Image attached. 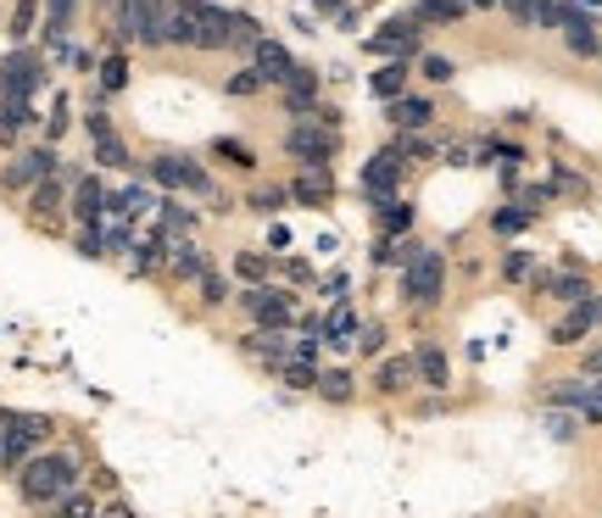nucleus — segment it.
I'll return each mask as SVG.
<instances>
[{"label":"nucleus","mask_w":602,"mask_h":518,"mask_svg":"<svg viewBox=\"0 0 602 518\" xmlns=\"http://www.w3.org/2000/svg\"><path fill=\"white\" fill-rule=\"evenodd\" d=\"M402 296H407V307H441V296H446V257H441V251L413 246V251H407V279H402Z\"/></svg>","instance_id":"2"},{"label":"nucleus","mask_w":602,"mask_h":518,"mask_svg":"<svg viewBox=\"0 0 602 518\" xmlns=\"http://www.w3.org/2000/svg\"><path fill=\"white\" fill-rule=\"evenodd\" d=\"M574 424H580V412H546V429H552L557 440H569V435H574Z\"/></svg>","instance_id":"45"},{"label":"nucleus","mask_w":602,"mask_h":518,"mask_svg":"<svg viewBox=\"0 0 602 518\" xmlns=\"http://www.w3.org/2000/svg\"><path fill=\"white\" fill-rule=\"evenodd\" d=\"M413 46H418V29H413V18H391V23H385V29L368 40V51H374V57H407Z\"/></svg>","instance_id":"17"},{"label":"nucleus","mask_w":602,"mask_h":518,"mask_svg":"<svg viewBox=\"0 0 602 518\" xmlns=\"http://www.w3.org/2000/svg\"><path fill=\"white\" fill-rule=\"evenodd\" d=\"M85 129H90V140H96V162H101V168H118V173L135 168V162H129V146L118 140V129H112V118H107L101 107L85 118Z\"/></svg>","instance_id":"12"},{"label":"nucleus","mask_w":602,"mask_h":518,"mask_svg":"<svg viewBox=\"0 0 602 518\" xmlns=\"http://www.w3.org/2000/svg\"><path fill=\"white\" fill-rule=\"evenodd\" d=\"M535 290H546L552 301H563V307H569V301H580L591 285H585V273L569 262V273H541V279H535Z\"/></svg>","instance_id":"23"},{"label":"nucleus","mask_w":602,"mask_h":518,"mask_svg":"<svg viewBox=\"0 0 602 518\" xmlns=\"http://www.w3.org/2000/svg\"><path fill=\"white\" fill-rule=\"evenodd\" d=\"M402 168H407V162H402V151H396V146H385V151H374V157H368V168H363V190H368V201H374V207L396 196Z\"/></svg>","instance_id":"11"},{"label":"nucleus","mask_w":602,"mask_h":518,"mask_svg":"<svg viewBox=\"0 0 602 518\" xmlns=\"http://www.w3.org/2000/svg\"><path fill=\"white\" fill-rule=\"evenodd\" d=\"M530 273H535V257H530V251H507V257H502V279L519 285V279H530Z\"/></svg>","instance_id":"37"},{"label":"nucleus","mask_w":602,"mask_h":518,"mask_svg":"<svg viewBox=\"0 0 602 518\" xmlns=\"http://www.w3.org/2000/svg\"><path fill=\"white\" fill-rule=\"evenodd\" d=\"M530 218H535V207H502V212L491 218V229H496V235H519Z\"/></svg>","instance_id":"35"},{"label":"nucleus","mask_w":602,"mask_h":518,"mask_svg":"<svg viewBox=\"0 0 602 518\" xmlns=\"http://www.w3.org/2000/svg\"><path fill=\"white\" fill-rule=\"evenodd\" d=\"M129 84V62L124 57H107L101 62V90H124Z\"/></svg>","instance_id":"39"},{"label":"nucleus","mask_w":602,"mask_h":518,"mask_svg":"<svg viewBox=\"0 0 602 518\" xmlns=\"http://www.w3.org/2000/svg\"><path fill=\"white\" fill-rule=\"evenodd\" d=\"M157 207H162L157 229H162L168 240H174V235H190V229H196V212H190V207H179V201H157Z\"/></svg>","instance_id":"30"},{"label":"nucleus","mask_w":602,"mask_h":518,"mask_svg":"<svg viewBox=\"0 0 602 518\" xmlns=\"http://www.w3.org/2000/svg\"><path fill=\"white\" fill-rule=\"evenodd\" d=\"M285 201H290V190H257V196H246L251 212H279Z\"/></svg>","instance_id":"41"},{"label":"nucleus","mask_w":602,"mask_h":518,"mask_svg":"<svg viewBox=\"0 0 602 518\" xmlns=\"http://www.w3.org/2000/svg\"><path fill=\"white\" fill-rule=\"evenodd\" d=\"M318 335H324V340H329V346H346V340H352V335H357V318H352V312H346V301H341V307H335V312H329V323H324V329H318Z\"/></svg>","instance_id":"31"},{"label":"nucleus","mask_w":602,"mask_h":518,"mask_svg":"<svg viewBox=\"0 0 602 518\" xmlns=\"http://www.w3.org/2000/svg\"><path fill=\"white\" fill-rule=\"evenodd\" d=\"M335 151H341V135H335V129H324L313 112H307V118L285 135V157H290V162H302V168H329V162H335Z\"/></svg>","instance_id":"3"},{"label":"nucleus","mask_w":602,"mask_h":518,"mask_svg":"<svg viewBox=\"0 0 602 518\" xmlns=\"http://www.w3.org/2000/svg\"><path fill=\"white\" fill-rule=\"evenodd\" d=\"M502 7H507V12L519 18V23H530V0H502Z\"/></svg>","instance_id":"49"},{"label":"nucleus","mask_w":602,"mask_h":518,"mask_svg":"<svg viewBox=\"0 0 602 518\" xmlns=\"http://www.w3.org/2000/svg\"><path fill=\"white\" fill-rule=\"evenodd\" d=\"M396 151H402V157H435V146H430V140H418L413 129H407V140H402Z\"/></svg>","instance_id":"46"},{"label":"nucleus","mask_w":602,"mask_h":518,"mask_svg":"<svg viewBox=\"0 0 602 518\" xmlns=\"http://www.w3.org/2000/svg\"><path fill=\"white\" fill-rule=\"evenodd\" d=\"M151 185H162V190H190V196H201V201H218V185H213V173H207L201 162L179 157V151H168V157H151Z\"/></svg>","instance_id":"4"},{"label":"nucleus","mask_w":602,"mask_h":518,"mask_svg":"<svg viewBox=\"0 0 602 518\" xmlns=\"http://www.w3.org/2000/svg\"><path fill=\"white\" fill-rule=\"evenodd\" d=\"M246 51H251V68H257V79H263V84H285V73L296 68V57H290L279 40H268V34H257Z\"/></svg>","instance_id":"13"},{"label":"nucleus","mask_w":602,"mask_h":518,"mask_svg":"<svg viewBox=\"0 0 602 518\" xmlns=\"http://www.w3.org/2000/svg\"><path fill=\"white\" fill-rule=\"evenodd\" d=\"M34 23H40V0H18V12H12V40L23 46V40L34 34Z\"/></svg>","instance_id":"34"},{"label":"nucleus","mask_w":602,"mask_h":518,"mask_svg":"<svg viewBox=\"0 0 602 518\" xmlns=\"http://www.w3.org/2000/svg\"><path fill=\"white\" fill-rule=\"evenodd\" d=\"M413 379H418V362L413 357H379V368H374V390L379 396H407Z\"/></svg>","instance_id":"16"},{"label":"nucleus","mask_w":602,"mask_h":518,"mask_svg":"<svg viewBox=\"0 0 602 518\" xmlns=\"http://www.w3.org/2000/svg\"><path fill=\"white\" fill-rule=\"evenodd\" d=\"M346 290H352L346 273H329V279H324V296H329V301H346Z\"/></svg>","instance_id":"47"},{"label":"nucleus","mask_w":602,"mask_h":518,"mask_svg":"<svg viewBox=\"0 0 602 518\" xmlns=\"http://www.w3.org/2000/svg\"><path fill=\"white\" fill-rule=\"evenodd\" d=\"M279 90H285V107H290L296 118H307V112L318 107V73H313V68H290Z\"/></svg>","instance_id":"19"},{"label":"nucleus","mask_w":602,"mask_h":518,"mask_svg":"<svg viewBox=\"0 0 602 518\" xmlns=\"http://www.w3.org/2000/svg\"><path fill=\"white\" fill-rule=\"evenodd\" d=\"M46 12H51V18H46V40H51V46H62V40H68V29H73L79 0H46Z\"/></svg>","instance_id":"26"},{"label":"nucleus","mask_w":602,"mask_h":518,"mask_svg":"<svg viewBox=\"0 0 602 518\" xmlns=\"http://www.w3.org/2000/svg\"><path fill=\"white\" fill-rule=\"evenodd\" d=\"M0 435H7V412H0Z\"/></svg>","instance_id":"53"},{"label":"nucleus","mask_w":602,"mask_h":518,"mask_svg":"<svg viewBox=\"0 0 602 518\" xmlns=\"http://www.w3.org/2000/svg\"><path fill=\"white\" fill-rule=\"evenodd\" d=\"M418 73H424L430 84H452V79H457V68H452L446 57H424V62H418Z\"/></svg>","instance_id":"38"},{"label":"nucleus","mask_w":602,"mask_h":518,"mask_svg":"<svg viewBox=\"0 0 602 518\" xmlns=\"http://www.w3.org/2000/svg\"><path fill=\"white\" fill-rule=\"evenodd\" d=\"M112 40L118 46H157V23H151V0H112Z\"/></svg>","instance_id":"6"},{"label":"nucleus","mask_w":602,"mask_h":518,"mask_svg":"<svg viewBox=\"0 0 602 518\" xmlns=\"http://www.w3.org/2000/svg\"><path fill=\"white\" fill-rule=\"evenodd\" d=\"M240 346H246V357H257V362H268V368H279L285 357H290V340H285V329H246L240 335Z\"/></svg>","instance_id":"15"},{"label":"nucleus","mask_w":602,"mask_h":518,"mask_svg":"<svg viewBox=\"0 0 602 518\" xmlns=\"http://www.w3.org/2000/svg\"><path fill=\"white\" fill-rule=\"evenodd\" d=\"M257 90H263L257 68H246V73H235V79H229V96H257Z\"/></svg>","instance_id":"44"},{"label":"nucleus","mask_w":602,"mask_h":518,"mask_svg":"<svg viewBox=\"0 0 602 518\" xmlns=\"http://www.w3.org/2000/svg\"><path fill=\"white\" fill-rule=\"evenodd\" d=\"M162 268H168V279H201L207 257H201V246H196L190 235H174V240H168V257H162Z\"/></svg>","instance_id":"14"},{"label":"nucleus","mask_w":602,"mask_h":518,"mask_svg":"<svg viewBox=\"0 0 602 518\" xmlns=\"http://www.w3.org/2000/svg\"><path fill=\"white\" fill-rule=\"evenodd\" d=\"M213 157H224L229 168H246V173L257 168V151H246L240 140H213Z\"/></svg>","instance_id":"32"},{"label":"nucleus","mask_w":602,"mask_h":518,"mask_svg":"<svg viewBox=\"0 0 602 518\" xmlns=\"http://www.w3.org/2000/svg\"><path fill=\"white\" fill-rule=\"evenodd\" d=\"M285 279H290V285H307V279H313V268H307V262H296V257H290V262H285Z\"/></svg>","instance_id":"48"},{"label":"nucleus","mask_w":602,"mask_h":518,"mask_svg":"<svg viewBox=\"0 0 602 518\" xmlns=\"http://www.w3.org/2000/svg\"><path fill=\"white\" fill-rule=\"evenodd\" d=\"M374 218H379V235H407V229H413V207H407V201H396V196H391V201H379V207H374Z\"/></svg>","instance_id":"27"},{"label":"nucleus","mask_w":602,"mask_h":518,"mask_svg":"<svg viewBox=\"0 0 602 518\" xmlns=\"http://www.w3.org/2000/svg\"><path fill=\"white\" fill-rule=\"evenodd\" d=\"M196 290H201V307H224V301H229V285H224V273H213V268H201Z\"/></svg>","instance_id":"33"},{"label":"nucleus","mask_w":602,"mask_h":518,"mask_svg":"<svg viewBox=\"0 0 602 518\" xmlns=\"http://www.w3.org/2000/svg\"><path fill=\"white\" fill-rule=\"evenodd\" d=\"M391 123H396V129H430V123H435V101H424V96H396V101H391Z\"/></svg>","instance_id":"21"},{"label":"nucleus","mask_w":602,"mask_h":518,"mask_svg":"<svg viewBox=\"0 0 602 518\" xmlns=\"http://www.w3.org/2000/svg\"><path fill=\"white\" fill-rule=\"evenodd\" d=\"M235 273H240L246 285H263V279H268V257H263V251H240V257H235Z\"/></svg>","instance_id":"36"},{"label":"nucleus","mask_w":602,"mask_h":518,"mask_svg":"<svg viewBox=\"0 0 602 518\" xmlns=\"http://www.w3.org/2000/svg\"><path fill=\"white\" fill-rule=\"evenodd\" d=\"M79 479L85 474H79V457L73 451H34V457L18 462V496L29 507H57Z\"/></svg>","instance_id":"1"},{"label":"nucleus","mask_w":602,"mask_h":518,"mask_svg":"<svg viewBox=\"0 0 602 518\" xmlns=\"http://www.w3.org/2000/svg\"><path fill=\"white\" fill-rule=\"evenodd\" d=\"M240 307H246V318L263 323V329H290V323H296V296H290V290H274V285H251V290L240 296Z\"/></svg>","instance_id":"5"},{"label":"nucleus","mask_w":602,"mask_h":518,"mask_svg":"<svg viewBox=\"0 0 602 518\" xmlns=\"http://www.w3.org/2000/svg\"><path fill=\"white\" fill-rule=\"evenodd\" d=\"M62 207H68V173L57 168V173H46V179L29 190V218H34L40 229H62Z\"/></svg>","instance_id":"10"},{"label":"nucleus","mask_w":602,"mask_h":518,"mask_svg":"<svg viewBox=\"0 0 602 518\" xmlns=\"http://www.w3.org/2000/svg\"><path fill=\"white\" fill-rule=\"evenodd\" d=\"M57 507H62V512H96V507H101V501H96V496H85V490H79V485H73V490H68V496H62V501H57Z\"/></svg>","instance_id":"43"},{"label":"nucleus","mask_w":602,"mask_h":518,"mask_svg":"<svg viewBox=\"0 0 602 518\" xmlns=\"http://www.w3.org/2000/svg\"><path fill=\"white\" fill-rule=\"evenodd\" d=\"M68 135V96H57V107H51V118H46V140L57 146Z\"/></svg>","instance_id":"40"},{"label":"nucleus","mask_w":602,"mask_h":518,"mask_svg":"<svg viewBox=\"0 0 602 518\" xmlns=\"http://www.w3.org/2000/svg\"><path fill=\"white\" fill-rule=\"evenodd\" d=\"M557 29H563V40H569V51H574V57H596V51H602V40H596L591 18H580L574 7H557Z\"/></svg>","instance_id":"18"},{"label":"nucleus","mask_w":602,"mask_h":518,"mask_svg":"<svg viewBox=\"0 0 602 518\" xmlns=\"http://www.w3.org/2000/svg\"><path fill=\"white\" fill-rule=\"evenodd\" d=\"M402 84H407V68H402V57H385V62L368 73V90H374L379 101H396V96H402Z\"/></svg>","instance_id":"25"},{"label":"nucleus","mask_w":602,"mask_h":518,"mask_svg":"<svg viewBox=\"0 0 602 518\" xmlns=\"http://www.w3.org/2000/svg\"><path fill=\"white\" fill-rule=\"evenodd\" d=\"M329 196H335L329 168H302L296 185H290V201H296V207H329Z\"/></svg>","instance_id":"20"},{"label":"nucleus","mask_w":602,"mask_h":518,"mask_svg":"<svg viewBox=\"0 0 602 518\" xmlns=\"http://www.w3.org/2000/svg\"><path fill=\"white\" fill-rule=\"evenodd\" d=\"M385 340H391V335H385V323H363V329H357V346H363L368 357H379V351H385Z\"/></svg>","instance_id":"42"},{"label":"nucleus","mask_w":602,"mask_h":518,"mask_svg":"<svg viewBox=\"0 0 602 518\" xmlns=\"http://www.w3.org/2000/svg\"><path fill=\"white\" fill-rule=\"evenodd\" d=\"M57 168H62V157H57L51 146H34V151L12 157V168L0 173V190H7V196H12V190H34V185H40L46 173H57Z\"/></svg>","instance_id":"9"},{"label":"nucleus","mask_w":602,"mask_h":518,"mask_svg":"<svg viewBox=\"0 0 602 518\" xmlns=\"http://www.w3.org/2000/svg\"><path fill=\"white\" fill-rule=\"evenodd\" d=\"M313 390H318L324 401H352V396H357V385H352V373H346V368H324Z\"/></svg>","instance_id":"29"},{"label":"nucleus","mask_w":602,"mask_h":518,"mask_svg":"<svg viewBox=\"0 0 602 518\" xmlns=\"http://www.w3.org/2000/svg\"><path fill=\"white\" fill-rule=\"evenodd\" d=\"M101 212H107V190H101V179H90V173L73 179V218H79V223H96Z\"/></svg>","instance_id":"22"},{"label":"nucleus","mask_w":602,"mask_h":518,"mask_svg":"<svg viewBox=\"0 0 602 518\" xmlns=\"http://www.w3.org/2000/svg\"><path fill=\"white\" fill-rule=\"evenodd\" d=\"M585 373H591V379H602V346H596V351L585 357Z\"/></svg>","instance_id":"50"},{"label":"nucleus","mask_w":602,"mask_h":518,"mask_svg":"<svg viewBox=\"0 0 602 518\" xmlns=\"http://www.w3.org/2000/svg\"><path fill=\"white\" fill-rule=\"evenodd\" d=\"M596 323H602V296H596V290H585L580 301H569V312L552 323V335H546V340H552V346H580Z\"/></svg>","instance_id":"8"},{"label":"nucleus","mask_w":602,"mask_h":518,"mask_svg":"<svg viewBox=\"0 0 602 518\" xmlns=\"http://www.w3.org/2000/svg\"><path fill=\"white\" fill-rule=\"evenodd\" d=\"M463 7H496V0H463Z\"/></svg>","instance_id":"52"},{"label":"nucleus","mask_w":602,"mask_h":518,"mask_svg":"<svg viewBox=\"0 0 602 518\" xmlns=\"http://www.w3.org/2000/svg\"><path fill=\"white\" fill-rule=\"evenodd\" d=\"M468 7H463V0H418V7H413V23H457Z\"/></svg>","instance_id":"28"},{"label":"nucleus","mask_w":602,"mask_h":518,"mask_svg":"<svg viewBox=\"0 0 602 518\" xmlns=\"http://www.w3.org/2000/svg\"><path fill=\"white\" fill-rule=\"evenodd\" d=\"M352 0H318V12H346Z\"/></svg>","instance_id":"51"},{"label":"nucleus","mask_w":602,"mask_h":518,"mask_svg":"<svg viewBox=\"0 0 602 518\" xmlns=\"http://www.w3.org/2000/svg\"><path fill=\"white\" fill-rule=\"evenodd\" d=\"M96 7H112V0H96Z\"/></svg>","instance_id":"54"},{"label":"nucleus","mask_w":602,"mask_h":518,"mask_svg":"<svg viewBox=\"0 0 602 518\" xmlns=\"http://www.w3.org/2000/svg\"><path fill=\"white\" fill-rule=\"evenodd\" d=\"M413 362H418V379H424L430 390H446V385H452V368H446V351H441L435 340H424V346L413 351Z\"/></svg>","instance_id":"24"},{"label":"nucleus","mask_w":602,"mask_h":518,"mask_svg":"<svg viewBox=\"0 0 602 518\" xmlns=\"http://www.w3.org/2000/svg\"><path fill=\"white\" fill-rule=\"evenodd\" d=\"M40 84H46V62H40V51H23V46H18L7 62H0V96H23V101H34Z\"/></svg>","instance_id":"7"}]
</instances>
